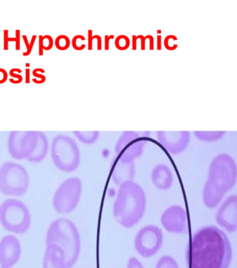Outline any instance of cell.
<instances>
[{
    "label": "cell",
    "instance_id": "cell-33",
    "mask_svg": "<svg viewBox=\"0 0 237 268\" xmlns=\"http://www.w3.org/2000/svg\"><path fill=\"white\" fill-rule=\"evenodd\" d=\"M8 79V73L6 70L0 68V84H3Z\"/></svg>",
    "mask_w": 237,
    "mask_h": 268
},
{
    "label": "cell",
    "instance_id": "cell-34",
    "mask_svg": "<svg viewBox=\"0 0 237 268\" xmlns=\"http://www.w3.org/2000/svg\"><path fill=\"white\" fill-rule=\"evenodd\" d=\"M92 30H88V50H92L93 48V34Z\"/></svg>",
    "mask_w": 237,
    "mask_h": 268
},
{
    "label": "cell",
    "instance_id": "cell-10",
    "mask_svg": "<svg viewBox=\"0 0 237 268\" xmlns=\"http://www.w3.org/2000/svg\"><path fill=\"white\" fill-rule=\"evenodd\" d=\"M38 142V131H11L8 138V150L17 160L27 159L34 151Z\"/></svg>",
    "mask_w": 237,
    "mask_h": 268
},
{
    "label": "cell",
    "instance_id": "cell-17",
    "mask_svg": "<svg viewBox=\"0 0 237 268\" xmlns=\"http://www.w3.org/2000/svg\"><path fill=\"white\" fill-rule=\"evenodd\" d=\"M151 180L153 185L161 191H167L173 184V173L168 166L159 164L151 173Z\"/></svg>",
    "mask_w": 237,
    "mask_h": 268
},
{
    "label": "cell",
    "instance_id": "cell-9",
    "mask_svg": "<svg viewBox=\"0 0 237 268\" xmlns=\"http://www.w3.org/2000/svg\"><path fill=\"white\" fill-rule=\"evenodd\" d=\"M163 243V234L157 226L149 224L138 231L134 238V248L140 256L145 258L158 253Z\"/></svg>",
    "mask_w": 237,
    "mask_h": 268
},
{
    "label": "cell",
    "instance_id": "cell-7",
    "mask_svg": "<svg viewBox=\"0 0 237 268\" xmlns=\"http://www.w3.org/2000/svg\"><path fill=\"white\" fill-rule=\"evenodd\" d=\"M29 175L24 166L7 161L0 167V192L8 196L20 197L27 194Z\"/></svg>",
    "mask_w": 237,
    "mask_h": 268
},
{
    "label": "cell",
    "instance_id": "cell-31",
    "mask_svg": "<svg viewBox=\"0 0 237 268\" xmlns=\"http://www.w3.org/2000/svg\"><path fill=\"white\" fill-rule=\"evenodd\" d=\"M127 38V36H118V38H116V44H117V43H122V46H121V49L120 50H125V49H127V48H128L129 47V38L127 40H126L125 41H124V42H123V41L125 40V38Z\"/></svg>",
    "mask_w": 237,
    "mask_h": 268
},
{
    "label": "cell",
    "instance_id": "cell-24",
    "mask_svg": "<svg viewBox=\"0 0 237 268\" xmlns=\"http://www.w3.org/2000/svg\"><path fill=\"white\" fill-rule=\"evenodd\" d=\"M70 39L68 36L61 34L57 36L54 41V45L59 50H66L70 46Z\"/></svg>",
    "mask_w": 237,
    "mask_h": 268
},
{
    "label": "cell",
    "instance_id": "cell-3",
    "mask_svg": "<svg viewBox=\"0 0 237 268\" xmlns=\"http://www.w3.org/2000/svg\"><path fill=\"white\" fill-rule=\"evenodd\" d=\"M147 207V198L143 189L134 181L119 186L113 205V214L118 224L126 228L139 223Z\"/></svg>",
    "mask_w": 237,
    "mask_h": 268
},
{
    "label": "cell",
    "instance_id": "cell-27",
    "mask_svg": "<svg viewBox=\"0 0 237 268\" xmlns=\"http://www.w3.org/2000/svg\"><path fill=\"white\" fill-rule=\"evenodd\" d=\"M36 38H37V35H33L32 37V39H31V41L30 42H29L27 36L25 34L22 35V38L25 41V43L26 46V50L25 52H23L22 53L23 56H29L31 53H32V49L33 48V46H34Z\"/></svg>",
    "mask_w": 237,
    "mask_h": 268
},
{
    "label": "cell",
    "instance_id": "cell-16",
    "mask_svg": "<svg viewBox=\"0 0 237 268\" xmlns=\"http://www.w3.org/2000/svg\"><path fill=\"white\" fill-rule=\"evenodd\" d=\"M136 175L135 163L122 162L116 159L112 163L111 170V178L117 185L120 186L128 182L134 181Z\"/></svg>",
    "mask_w": 237,
    "mask_h": 268
},
{
    "label": "cell",
    "instance_id": "cell-22",
    "mask_svg": "<svg viewBox=\"0 0 237 268\" xmlns=\"http://www.w3.org/2000/svg\"><path fill=\"white\" fill-rule=\"evenodd\" d=\"M225 132H201V131H195V135L200 140L206 142H214L222 138L224 136Z\"/></svg>",
    "mask_w": 237,
    "mask_h": 268
},
{
    "label": "cell",
    "instance_id": "cell-15",
    "mask_svg": "<svg viewBox=\"0 0 237 268\" xmlns=\"http://www.w3.org/2000/svg\"><path fill=\"white\" fill-rule=\"evenodd\" d=\"M157 138L161 145L170 154H179L188 146L190 134L188 131L158 132Z\"/></svg>",
    "mask_w": 237,
    "mask_h": 268
},
{
    "label": "cell",
    "instance_id": "cell-29",
    "mask_svg": "<svg viewBox=\"0 0 237 268\" xmlns=\"http://www.w3.org/2000/svg\"><path fill=\"white\" fill-rule=\"evenodd\" d=\"M127 268H144L139 259L135 257H131L127 262Z\"/></svg>",
    "mask_w": 237,
    "mask_h": 268
},
{
    "label": "cell",
    "instance_id": "cell-19",
    "mask_svg": "<svg viewBox=\"0 0 237 268\" xmlns=\"http://www.w3.org/2000/svg\"><path fill=\"white\" fill-rule=\"evenodd\" d=\"M49 142L46 135L42 131H38V142L34 151L27 158L29 162L38 163L46 158L49 152Z\"/></svg>",
    "mask_w": 237,
    "mask_h": 268
},
{
    "label": "cell",
    "instance_id": "cell-32",
    "mask_svg": "<svg viewBox=\"0 0 237 268\" xmlns=\"http://www.w3.org/2000/svg\"><path fill=\"white\" fill-rule=\"evenodd\" d=\"M20 30H15V36L14 37V42H15V50H20V48H21V45H20Z\"/></svg>",
    "mask_w": 237,
    "mask_h": 268
},
{
    "label": "cell",
    "instance_id": "cell-18",
    "mask_svg": "<svg viewBox=\"0 0 237 268\" xmlns=\"http://www.w3.org/2000/svg\"><path fill=\"white\" fill-rule=\"evenodd\" d=\"M43 268H66L64 254L58 246L55 244L46 245Z\"/></svg>",
    "mask_w": 237,
    "mask_h": 268
},
{
    "label": "cell",
    "instance_id": "cell-35",
    "mask_svg": "<svg viewBox=\"0 0 237 268\" xmlns=\"http://www.w3.org/2000/svg\"><path fill=\"white\" fill-rule=\"evenodd\" d=\"M25 82L27 84H29L30 83V69L29 68H26L25 69Z\"/></svg>",
    "mask_w": 237,
    "mask_h": 268
},
{
    "label": "cell",
    "instance_id": "cell-4",
    "mask_svg": "<svg viewBox=\"0 0 237 268\" xmlns=\"http://www.w3.org/2000/svg\"><path fill=\"white\" fill-rule=\"evenodd\" d=\"M48 244H55L63 251L66 268H72L76 264L81 252V238L72 221L59 218L52 222L46 235V245Z\"/></svg>",
    "mask_w": 237,
    "mask_h": 268
},
{
    "label": "cell",
    "instance_id": "cell-1",
    "mask_svg": "<svg viewBox=\"0 0 237 268\" xmlns=\"http://www.w3.org/2000/svg\"><path fill=\"white\" fill-rule=\"evenodd\" d=\"M231 259L230 240L217 226L198 229L189 241L186 250L189 268H229Z\"/></svg>",
    "mask_w": 237,
    "mask_h": 268
},
{
    "label": "cell",
    "instance_id": "cell-26",
    "mask_svg": "<svg viewBox=\"0 0 237 268\" xmlns=\"http://www.w3.org/2000/svg\"><path fill=\"white\" fill-rule=\"evenodd\" d=\"M44 73H45V71L42 68H36L33 70L32 74L36 78L32 79L33 82L36 84H42L45 82L46 81V76L44 75Z\"/></svg>",
    "mask_w": 237,
    "mask_h": 268
},
{
    "label": "cell",
    "instance_id": "cell-6",
    "mask_svg": "<svg viewBox=\"0 0 237 268\" xmlns=\"http://www.w3.org/2000/svg\"><path fill=\"white\" fill-rule=\"evenodd\" d=\"M0 223L9 232L24 234L30 228L32 216L27 205L21 200L7 199L0 205Z\"/></svg>",
    "mask_w": 237,
    "mask_h": 268
},
{
    "label": "cell",
    "instance_id": "cell-11",
    "mask_svg": "<svg viewBox=\"0 0 237 268\" xmlns=\"http://www.w3.org/2000/svg\"><path fill=\"white\" fill-rule=\"evenodd\" d=\"M145 140L135 132H125L116 145L117 159L125 163H133L142 155Z\"/></svg>",
    "mask_w": 237,
    "mask_h": 268
},
{
    "label": "cell",
    "instance_id": "cell-14",
    "mask_svg": "<svg viewBox=\"0 0 237 268\" xmlns=\"http://www.w3.org/2000/svg\"><path fill=\"white\" fill-rule=\"evenodd\" d=\"M21 244L13 235L4 236L0 241V266L12 268L19 261L21 256Z\"/></svg>",
    "mask_w": 237,
    "mask_h": 268
},
{
    "label": "cell",
    "instance_id": "cell-25",
    "mask_svg": "<svg viewBox=\"0 0 237 268\" xmlns=\"http://www.w3.org/2000/svg\"><path fill=\"white\" fill-rule=\"evenodd\" d=\"M22 73V70L19 68H13L9 71V75H11V78H9V81L13 84H19L23 80L22 75L20 74Z\"/></svg>",
    "mask_w": 237,
    "mask_h": 268
},
{
    "label": "cell",
    "instance_id": "cell-28",
    "mask_svg": "<svg viewBox=\"0 0 237 268\" xmlns=\"http://www.w3.org/2000/svg\"><path fill=\"white\" fill-rule=\"evenodd\" d=\"M85 40L86 38L84 36L80 34L75 36L72 39V46L76 50H82L83 49L85 48L86 45L82 42Z\"/></svg>",
    "mask_w": 237,
    "mask_h": 268
},
{
    "label": "cell",
    "instance_id": "cell-21",
    "mask_svg": "<svg viewBox=\"0 0 237 268\" xmlns=\"http://www.w3.org/2000/svg\"><path fill=\"white\" fill-rule=\"evenodd\" d=\"M54 41L50 35H40L38 39V54L43 56L44 50H49L52 48Z\"/></svg>",
    "mask_w": 237,
    "mask_h": 268
},
{
    "label": "cell",
    "instance_id": "cell-20",
    "mask_svg": "<svg viewBox=\"0 0 237 268\" xmlns=\"http://www.w3.org/2000/svg\"><path fill=\"white\" fill-rule=\"evenodd\" d=\"M73 134L81 142L84 144H93L100 136L99 131H73Z\"/></svg>",
    "mask_w": 237,
    "mask_h": 268
},
{
    "label": "cell",
    "instance_id": "cell-13",
    "mask_svg": "<svg viewBox=\"0 0 237 268\" xmlns=\"http://www.w3.org/2000/svg\"><path fill=\"white\" fill-rule=\"evenodd\" d=\"M218 225L229 233H234L237 228V197L231 195L226 198L218 208L216 214Z\"/></svg>",
    "mask_w": 237,
    "mask_h": 268
},
{
    "label": "cell",
    "instance_id": "cell-30",
    "mask_svg": "<svg viewBox=\"0 0 237 268\" xmlns=\"http://www.w3.org/2000/svg\"><path fill=\"white\" fill-rule=\"evenodd\" d=\"M14 37H9V30H4V50H9V41H14Z\"/></svg>",
    "mask_w": 237,
    "mask_h": 268
},
{
    "label": "cell",
    "instance_id": "cell-12",
    "mask_svg": "<svg viewBox=\"0 0 237 268\" xmlns=\"http://www.w3.org/2000/svg\"><path fill=\"white\" fill-rule=\"evenodd\" d=\"M161 223L168 233L184 234L188 231V215L180 205H171L164 210L161 217Z\"/></svg>",
    "mask_w": 237,
    "mask_h": 268
},
{
    "label": "cell",
    "instance_id": "cell-5",
    "mask_svg": "<svg viewBox=\"0 0 237 268\" xmlns=\"http://www.w3.org/2000/svg\"><path fill=\"white\" fill-rule=\"evenodd\" d=\"M51 156L56 167L65 173L74 172L80 164L79 148L75 140L66 134H59L54 138Z\"/></svg>",
    "mask_w": 237,
    "mask_h": 268
},
{
    "label": "cell",
    "instance_id": "cell-2",
    "mask_svg": "<svg viewBox=\"0 0 237 268\" xmlns=\"http://www.w3.org/2000/svg\"><path fill=\"white\" fill-rule=\"evenodd\" d=\"M236 178V164L232 157L221 154L213 158L202 191L205 206L209 209L217 207L225 194L235 185Z\"/></svg>",
    "mask_w": 237,
    "mask_h": 268
},
{
    "label": "cell",
    "instance_id": "cell-23",
    "mask_svg": "<svg viewBox=\"0 0 237 268\" xmlns=\"http://www.w3.org/2000/svg\"><path fill=\"white\" fill-rule=\"evenodd\" d=\"M155 268H179L173 257L168 255L161 257L156 264Z\"/></svg>",
    "mask_w": 237,
    "mask_h": 268
},
{
    "label": "cell",
    "instance_id": "cell-8",
    "mask_svg": "<svg viewBox=\"0 0 237 268\" xmlns=\"http://www.w3.org/2000/svg\"><path fill=\"white\" fill-rule=\"evenodd\" d=\"M82 194V182L77 177L65 180L54 193L53 207L56 212L67 214L74 211L79 204Z\"/></svg>",
    "mask_w": 237,
    "mask_h": 268
}]
</instances>
